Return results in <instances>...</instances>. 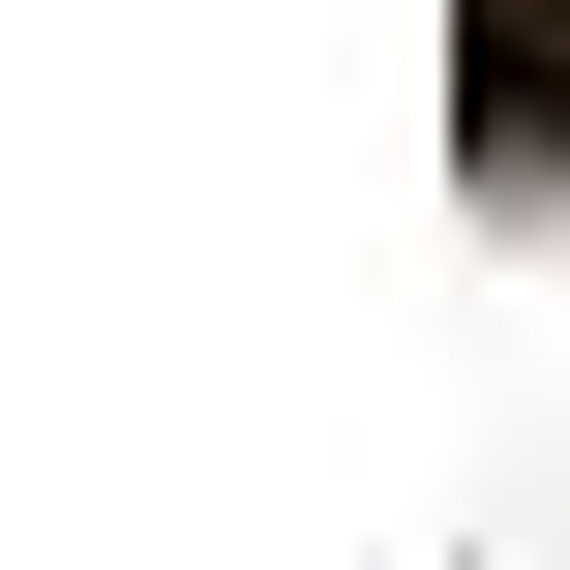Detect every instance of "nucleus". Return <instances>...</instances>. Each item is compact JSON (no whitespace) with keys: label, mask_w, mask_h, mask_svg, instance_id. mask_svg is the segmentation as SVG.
<instances>
[{"label":"nucleus","mask_w":570,"mask_h":570,"mask_svg":"<svg viewBox=\"0 0 570 570\" xmlns=\"http://www.w3.org/2000/svg\"><path fill=\"white\" fill-rule=\"evenodd\" d=\"M541 120H570V30H541V0H481V150H541Z\"/></svg>","instance_id":"nucleus-1"}]
</instances>
